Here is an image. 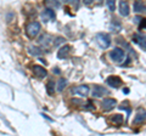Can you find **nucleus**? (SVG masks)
I'll return each mask as SVG.
<instances>
[{
  "mask_svg": "<svg viewBox=\"0 0 146 136\" xmlns=\"http://www.w3.org/2000/svg\"><path fill=\"white\" fill-rule=\"evenodd\" d=\"M26 32H27V35H28L29 38H35L40 32V23L39 22H35V21L31 22V23L27 26Z\"/></svg>",
  "mask_w": 146,
  "mask_h": 136,
  "instance_id": "f257e3e1",
  "label": "nucleus"
},
{
  "mask_svg": "<svg viewBox=\"0 0 146 136\" xmlns=\"http://www.w3.org/2000/svg\"><path fill=\"white\" fill-rule=\"evenodd\" d=\"M96 42L102 49H107V48H110V45H111V38H110V35L106 33H99L96 35Z\"/></svg>",
  "mask_w": 146,
  "mask_h": 136,
  "instance_id": "f03ea898",
  "label": "nucleus"
},
{
  "mask_svg": "<svg viewBox=\"0 0 146 136\" xmlns=\"http://www.w3.org/2000/svg\"><path fill=\"white\" fill-rule=\"evenodd\" d=\"M124 56H125L124 51H123L121 48H115L111 52H110V58L115 62H122L124 60Z\"/></svg>",
  "mask_w": 146,
  "mask_h": 136,
  "instance_id": "7ed1b4c3",
  "label": "nucleus"
},
{
  "mask_svg": "<svg viewBox=\"0 0 146 136\" xmlns=\"http://www.w3.org/2000/svg\"><path fill=\"white\" fill-rule=\"evenodd\" d=\"M33 73H34V75L36 77V78H39V79H43V78H45V77L48 75L46 69H45L44 67H42V66H38V65L33 66Z\"/></svg>",
  "mask_w": 146,
  "mask_h": 136,
  "instance_id": "20e7f679",
  "label": "nucleus"
},
{
  "mask_svg": "<svg viewBox=\"0 0 146 136\" xmlns=\"http://www.w3.org/2000/svg\"><path fill=\"white\" fill-rule=\"evenodd\" d=\"M116 105H117L116 100H113V98H105L102 101V103H101V107H102L104 111H112Z\"/></svg>",
  "mask_w": 146,
  "mask_h": 136,
  "instance_id": "39448f33",
  "label": "nucleus"
},
{
  "mask_svg": "<svg viewBox=\"0 0 146 136\" xmlns=\"http://www.w3.org/2000/svg\"><path fill=\"white\" fill-rule=\"evenodd\" d=\"M106 83L110 85V86H112V88H119L121 84H122V80H121L119 77L111 75V77H108V78H107Z\"/></svg>",
  "mask_w": 146,
  "mask_h": 136,
  "instance_id": "423d86ee",
  "label": "nucleus"
},
{
  "mask_svg": "<svg viewBox=\"0 0 146 136\" xmlns=\"http://www.w3.org/2000/svg\"><path fill=\"white\" fill-rule=\"evenodd\" d=\"M107 94H108V90L104 86H100V85H96V86H94V89H93V96L94 97H102Z\"/></svg>",
  "mask_w": 146,
  "mask_h": 136,
  "instance_id": "0eeeda50",
  "label": "nucleus"
},
{
  "mask_svg": "<svg viewBox=\"0 0 146 136\" xmlns=\"http://www.w3.org/2000/svg\"><path fill=\"white\" fill-rule=\"evenodd\" d=\"M134 42L139 45V46H141L144 50H146V35L145 34H140V33H136L134 34Z\"/></svg>",
  "mask_w": 146,
  "mask_h": 136,
  "instance_id": "6e6552de",
  "label": "nucleus"
},
{
  "mask_svg": "<svg viewBox=\"0 0 146 136\" xmlns=\"http://www.w3.org/2000/svg\"><path fill=\"white\" fill-rule=\"evenodd\" d=\"M89 86H86V85H79V86H76L74 89H72V94H78L80 96H86V95L89 94Z\"/></svg>",
  "mask_w": 146,
  "mask_h": 136,
  "instance_id": "1a4fd4ad",
  "label": "nucleus"
},
{
  "mask_svg": "<svg viewBox=\"0 0 146 136\" xmlns=\"http://www.w3.org/2000/svg\"><path fill=\"white\" fill-rule=\"evenodd\" d=\"M55 12H54V10L52 9H49V7H46L45 10L42 12V18H43V21H49V20H55Z\"/></svg>",
  "mask_w": 146,
  "mask_h": 136,
  "instance_id": "9d476101",
  "label": "nucleus"
},
{
  "mask_svg": "<svg viewBox=\"0 0 146 136\" xmlns=\"http://www.w3.org/2000/svg\"><path fill=\"white\" fill-rule=\"evenodd\" d=\"M129 5H128V3L125 1V0H121L119 1V13L122 16H128L129 15Z\"/></svg>",
  "mask_w": 146,
  "mask_h": 136,
  "instance_id": "9b49d317",
  "label": "nucleus"
},
{
  "mask_svg": "<svg viewBox=\"0 0 146 136\" xmlns=\"http://www.w3.org/2000/svg\"><path fill=\"white\" fill-rule=\"evenodd\" d=\"M146 120V111L145 110H139L138 113L135 116V119H134V123L138 124V123H143V121Z\"/></svg>",
  "mask_w": 146,
  "mask_h": 136,
  "instance_id": "f8f14e48",
  "label": "nucleus"
},
{
  "mask_svg": "<svg viewBox=\"0 0 146 136\" xmlns=\"http://www.w3.org/2000/svg\"><path fill=\"white\" fill-rule=\"evenodd\" d=\"M133 9H134V11L136 13H141V12H145V5L143 3L140 1V0H135L134 4H133Z\"/></svg>",
  "mask_w": 146,
  "mask_h": 136,
  "instance_id": "ddd939ff",
  "label": "nucleus"
},
{
  "mask_svg": "<svg viewBox=\"0 0 146 136\" xmlns=\"http://www.w3.org/2000/svg\"><path fill=\"white\" fill-rule=\"evenodd\" d=\"M70 50H71V46H70V45H65V46H62L60 50H58L57 57H58V58H65V57L67 56V53L70 52Z\"/></svg>",
  "mask_w": 146,
  "mask_h": 136,
  "instance_id": "4468645a",
  "label": "nucleus"
},
{
  "mask_svg": "<svg viewBox=\"0 0 146 136\" xmlns=\"http://www.w3.org/2000/svg\"><path fill=\"white\" fill-rule=\"evenodd\" d=\"M44 5L49 9H57L60 6L58 0H44Z\"/></svg>",
  "mask_w": 146,
  "mask_h": 136,
  "instance_id": "2eb2a0df",
  "label": "nucleus"
},
{
  "mask_svg": "<svg viewBox=\"0 0 146 136\" xmlns=\"http://www.w3.org/2000/svg\"><path fill=\"white\" fill-rule=\"evenodd\" d=\"M50 42H51V38H50V35H48V34H43L42 37L39 38V43L44 45V46H48Z\"/></svg>",
  "mask_w": 146,
  "mask_h": 136,
  "instance_id": "dca6fc26",
  "label": "nucleus"
},
{
  "mask_svg": "<svg viewBox=\"0 0 146 136\" xmlns=\"http://www.w3.org/2000/svg\"><path fill=\"white\" fill-rule=\"evenodd\" d=\"M28 51H29L31 55H33V56H40L42 55V50H40L39 48H36V46H29Z\"/></svg>",
  "mask_w": 146,
  "mask_h": 136,
  "instance_id": "f3484780",
  "label": "nucleus"
},
{
  "mask_svg": "<svg viewBox=\"0 0 146 136\" xmlns=\"http://www.w3.org/2000/svg\"><path fill=\"white\" fill-rule=\"evenodd\" d=\"M46 92L49 95H54V92H55V83H54V80L48 81V84H46Z\"/></svg>",
  "mask_w": 146,
  "mask_h": 136,
  "instance_id": "a211bd4d",
  "label": "nucleus"
},
{
  "mask_svg": "<svg viewBox=\"0 0 146 136\" xmlns=\"http://www.w3.org/2000/svg\"><path fill=\"white\" fill-rule=\"evenodd\" d=\"M66 85H67V80L63 78H60L58 79V83H57V88H56L57 91H62V90L66 88Z\"/></svg>",
  "mask_w": 146,
  "mask_h": 136,
  "instance_id": "6ab92c4d",
  "label": "nucleus"
},
{
  "mask_svg": "<svg viewBox=\"0 0 146 136\" xmlns=\"http://www.w3.org/2000/svg\"><path fill=\"white\" fill-rule=\"evenodd\" d=\"M112 121L115 124H122L123 123V116L121 114H115L112 117Z\"/></svg>",
  "mask_w": 146,
  "mask_h": 136,
  "instance_id": "aec40b11",
  "label": "nucleus"
},
{
  "mask_svg": "<svg viewBox=\"0 0 146 136\" xmlns=\"http://www.w3.org/2000/svg\"><path fill=\"white\" fill-rule=\"evenodd\" d=\"M107 6L110 11L116 10V0H107Z\"/></svg>",
  "mask_w": 146,
  "mask_h": 136,
  "instance_id": "412c9836",
  "label": "nucleus"
},
{
  "mask_svg": "<svg viewBox=\"0 0 146 136\" xmlns=\"http://www.w3.org/2000/svg\"><path fill=\"white\" fill-rule=\"evenodd\" d=\"M121 28H122V26L118 23V22H112V23H111V30L118 32V30H121Z\"/></svg>",
  "mask_w": 146,
  "mask_h": 136,
  "instance_id": "4be33fe9",
  "label": "nucleus"
},
{
  "mask_svg": "<svg viewBox=\"0 0 146 136\" xmlns=\"http://www.w3.org/2000/svg\"><path fill=\"white\" fill-rule=\"evenodd\" d=\"M62 43H65V39L61 38V37H57V38H55V40H54V46H58V45L62 44Z\"/></svg>",
  "mask_w": 146,
  "mask_h": 136,
  "instance_id": "5701e85b",
  "label": "nucleus"
},
{
  "mask_svg": "<svg viewBox=\"0 0 146 136\" xmlns=\"http://www.w3.org/2000/svg\"><path fill=\"white\" fill-rule=\"evenodd\" d=\"M140 28H141V29H146V18H141Z\"/></svg>",
  "mask_w": 146,
  "mask_h": 136,
  "instance_id": "b1692460",
  "label": "nucleus"
},
{
  "mask_svg": "<svg viewBox=\"0 0 146 136\" xmlns=\"http://www.w3.org/2000/svg\"><path fill=\"white\" fill-rule=\"evenodd\" d=\"M83 3L85 4V5H90V4L94 3V0H83Z\"/></svg>",
  "mask_w": 146,
  "mask_h": 136,
  "instance_id": "393cba45",
  "label": "nucleus"
},
{
  "mask_svg": "<svg viewBox=\"0 0 146 136\" xmlns=\"http://www.w3.org/2000/svg\"><path fill=\"white\" fill-rule=\"evenodd\" d=\"M63 3H70V1H72V0H62Z\"/></svg>",
  "mask_w": 146,
  "mask_h": 136,
  "instance_id": "a878e982",
  "label": "nucleus"
},
{
  "mask_svg": "<svg viewBox=\"0 0 146 136\" xmlns=\"http://www.w3.org/2000/svg\"><path fill=\"white\" fill-rule=\"evenodd\" d=\"M96 3H98V4H101V3H102V0H96Z\"/></svg>",
  "mask_w": 146,
  "mask_h": 136,
  "instance_id": "bb28decb",
  "label": "nucleus"
}]
</instances>
